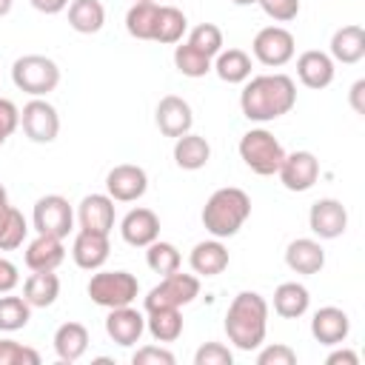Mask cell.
Listing matches in <instances>:
<instances>
[{
	"mask_svg": "<svg viewBox=\"0 0 365 365\" xmlns=\"http://www.w3.org/2000/svg\"><path fill=\"white\" fill-rule=\"evenodd\" d=\"M191 48H197L200 54H205V57H217L220 51H222V31H220V26H214V23H200V26H194L191 29V34H188V40H185Z\"/></svg>",
	"mask_w": 365,
	"mask_h": 365,
	"instance_id": "obj_37",
	"label": "cell"
},
{
	"mask_svg": "<svg viewBox=\"0 0 365 365\" xmlns=\"http://www.w3.org/2000/svg\"><path fill=\"white\" fill-rule=\"evenodd\" d=\"M26 265L31 271H57L66 259V245L60 237H48V234H37L23 254Z\"/></svg>",
	"mask_w": 365,
	"mask_h": 365,
	"instance_id": "obj_20",
	"label": "cell"
},
{
	"mask_svg": "<svg viewBox=\"0 0 365 365\" xmlns=\"http://www.w3.org/2000/svg\"><path fill=\"white\" fill-rule=\"evenodd\" d=\"M26 234H29V222H26L23 211H17L9 202V194L0 185V251L20 248L23 240H26Z\"/></svg>",
	"mask_w": 365,
	"mask_h": 365,
	"instance_id": "obj_24",
	"label": "cell"
},
{
	"mask_svg": "<svg viewBox=\"0 0 365 365\" xmlns=\"http://www.w3.org/2000/svg\"><path fill=\"white\" fill-rule=\"evenodd\" d=\"M88 297L100 308H123L131 305L140 294V282L128 271H97L88 279Z\"/></svg>",
	"mask_w": 365,
	"mask_h": 365,
	"instance_id": "obj_6",
	"label": "cell"
},
{
	"mask_svg": "<svg viewBox=\"0 0 365 365\" xmlns=\"http://www.w3.org/2000/svg\"><path fill=\"white\" fill-rule=\"evenodd\" d=\"M365 57V29L362 26H342L331 37V60L354 66Z\"/></svg>",
	"mask_w": 365,
	"mask_h": 365,
	"instance_id": "obj_25",
	"label": "cell"
},
{
	"mask_svg": "<svg viewBox=\"0 0 365 365\" xmlns=\"http://www.w3.org/2000/svg\"><path fill=\"white\" fill-rule=\"evenodd\" d=\"M106 334L123 345V348H131L140 342V336L145 334V317L131 308V305H123V308H108V317H106Z\"/></svg>",
	"mask_w": 365,
	"mask_h": 365,
	"instance_id": "obj_14",
	"label": "cell"
},
{
	"mask_svg": "<svg viewBox=\"0 0 365 365\" xmlns=\"http://www.w3.org/2000/svg\"><path fill=\"white\" fill-rule=\"evenodd\" d=\"M211 68L217 71V77L222 83H245L251 77V57L242 51V48H228V51H220L214 60H211Z\"/></svg>",
	"mask_w": 365,
	"mask_h": 365,
	"instance_id": "obj_30",
	"label": "cell"
},
{
	"mask_svg": "<svg viewBox=\"0 0 365 365\" xmlns=\"http://www.w3.org/2000/svg\"><path fill=\"white\" fill-rule=\"evenodd\" d=\"M0 365H40V354L14 339H0Z\"/></svg>",
	"mask_w": 365,
	"mask_h": 365,
	"instance_id": "obj_39",
	"label": "cell"
},
{
	"mask_svg": "<svg viewBox=\"0 0 365 365\" xmlns=\"http://www.w3.org/2000/svg\"><path fill=\"white\" fill-rule=\"evenodd\" d=\"M134 365H174V354L160 345H143L131 356Z\"/></svg>",
	"mask_w": 365,
	"mask_h": 365,
	"instance_id": "obj_43",
	"label": "cell"
},
{
	"mask_svg": "<svg viewBox=\"0 0 365 365\" xmlns=\"http://www.w3.org/2000/svg\"><path fill=\"white\" fill-rule=\"evenodd\" d=\"M11 3H14V0H0V17H6V14L11 11Z\"/></svg>",
	"mask_w": 365,
	"mask_h": 365,
	"instance_id": "obj_49",
	"label": "cell"
},
{
	"mask_svg": "<svg viewBox=\"0 0 365 365\" xmlns=\"http://www.w3.org/2000/svg\"><path fill=\"white\" fill-rule=\"evenodd\" d=\"M60 297V277L54 271H31V277L23 282V299L31 308H48Z\"/></svg>",
	"mask_w": 365,
	"mask_h": 365,
	"instance_id": "obj_26",
	"label": "cell"
},
{
	"mask_svg": "<svg viewBox=\"0 0 365 365\" xmlns=\"http://www.w3.org/2000/svg\"><path fill=\"white\" fill-rule=\"evenodd\" d=\"M311 334L319 345H342L351 334V319L342 308L325 305L311 317Z\"/></svg>",
	"mask_w": 365,
	"mask_h": 365,
	"instance_id": "obj_16",
	"label": "cell"
},
{
	"mask_svg": "<svg viewBox=\"0 0 365 365\" xmlns=\"http://www.w3.org/2000/svg\"><path fill=\"white\" fill-rule=\"evenodd\" d=\"M268 302L257 291H240L225 311V334L240 351H254L265 342Z\"/></svg>",
	"mask_w": 365,
	"mask_h": 365,
	"instance_id": "obj_2",
	"label": "cell"
},
{
	"mask_svg": "<svg viewBox=\"0 0 365 365\" xmlns=\"http://www.w3.org/2000/svg\"><path fill=\"white\" fill-rule=\"evenodd\" d=\"M197 297H200V277L174 271V274H165L145 294L143 305H145V311H151V308H182V305L194 302Z\"/></svg>",
	"mask_w": 365,
	"mask_h": 365,
	"instance_id": "obj_7",
	"label": "cell"
},
{
	"mask_svg": "<svg viewBox=\"0 0 365 365\" xmlns=\"http://www.w3.org/2000/svg\"><path fill=\"white\" fill-rule=\"evenodd\" d=\"M148 251H145V262H148V268L154 271V274H174V271H180V262H182V257H180V251H177V245L174 242H163L160 237L151 242V245H145Z\"/></svg>",
	"mask_w": 365,
	"mask_h": 365,
	"instance_id": "obj_35",
	"label": "cell"
},
{
	"mask_svg": "<svg viewBox=\"0 0 365 365\" xmlns=\"http://www.w3.org/2000/svg\"><path fill=\"white\" fill-rule=\"evenodd\" d=\"M31 319V305L23 297H11V291L6 297H0V331L11 334L26 328Z\"/></svg>",
	"mask_w": 365,
	"mask_h": 365,
	"instance_id": "obj_36",
	"label": "cell"
},
{
	"mask_svg": "<svg viewBox=\"0 0 365 365\" xmlns=\"http://www.w3.org/2000/svg\"><path fill=\"white\" fill-rule=\"evenodd\" d=\"M231 3H237V6H251V3H257V0H231Z\"/></svg>",
	"mask_w": 365,
	"mask_h": 365,
	"instance_id": "obj_50",
	"label": "cell"
},
{
	"mask_svg": "<svg viewBox=\"0 0 365 365\" xmlns=\"http://www.w3.org/2000/svg\"><path fill=\"white\" fill-rule=\"evenodd\" d=\"M31 222H34V231L37 234H48V237H60L66 240L68 231L74 228V211L68 205L66 197L60 194H46L34 202V211H31Z\"/></svg>",
	"mask_w": 365,
	"mask_h": 365,
	"instance_id": "obj_8",
	"label": "cell"
},
{
	"mask_svg": "<svg viewBox=\"0 0 365 365\" xmlns=\"http://www.w3.org/2000/svg\"><path fill=\"white\" fill-rule=\"evenodd\" d=\"M54 351L63 362H77L88 351V328L83 322H63L54 331Z\"/></svg>",
	"mask_w": 365,
	"mask_h": 365,
	"instance_id": "obj_28",
	"label": "cell"
},
{
	"mask_svg": "<svg viewBox=\"0 0 365 365\" xmlns=\"http://www.w3.org/2000/svg\"><path fill=\"white\" fill-rule=\"evenodd\" d=\"M277 177L288 191H308L319 180V160L311 151H291L282 157Z\"/></svg>",
	"mask_w": 365,
	"mask_h": 365,
	"instance_id": "obj_12",
	"label": "cell"
},
{
	"mask_svg": "<svg viewBox=\"0 0 365 365\" xmlns=\"http://www.w3.org/2000/svg\"><path fill=\"white\" fill-rule=\"evenodd\" d=\"M285 265L294 271V274H319L322 265H325V248L311 240V237H299L294 242H288L285 248Z\"/></svg>",
	"mask_w": 365,
	"mask_h": 365,
	"instance_id": "obj_21",
	"label": "cell"
},
{
	"mask_svg": "<svg viewBox=\"0 0 365 365\" xmlns=\"http://www.w3.org/2000/svg\"><path fill=\"white\" fill-rule=\"evenodd\" d=\"M240 157H242V163H245L254 174L271 177V174L279 171L282 157H285V148H282V143H279L271 131H265V128H251V131H245V134L240 137Z\"/></svg>",
	"mask_w": 365,
	"mask_h": 365,
	"instance_id": "obj_4",
	"label": "cell"
},
{
	"mask_svg": "<svg viewBox=\"0 0 365 365\" xmlns=\"http://www.w3.org/2000/svg\"><path fill=\"white\" fill-rule=\"evenodd\" d=\"M108 234H94V231H77L74 242H71V257L77 262V268L83 271H97L103 268V262L108 259Z\"/></svg>",
	"mask_w": 365,
	"mask_h": 365,
	"instance_id": "obj_19",
	"label": "cell"
},
{
	"mask_svg": "<svg viewBox=\"0 0 365 365\" xmlns=\"http://www.w3.org/2000/svg\"><path fill=\"white\" fill-rule=\"evenodd\" d=\"M20 125H23V134L31 143H51L60 134V114L51 103H46L43 97H34L23 106Z\"/></svg>",
	"mask_w": 365,
	"mask_h": 365,
	"instance_id": "obj_10",
	"label": "cell"
},
{
	"mask_svg": "<svg viewBox=\"0 0 365 365\" xmlns=\"http://www.w3.org/2000/svg\"><path fill=\"white\" fill-rule=\"evenodd\" d=\"M106 191L114 202H134L148 191V174L140 165L123 163L106 174Z\"/></svg>",
	"mask_w": 365,
	"mask_h": 365,
	"instance_id": "obj_11",
	"label": "cell"
},
{
	"mask_svg": "<svg viewBox=\"0 0 365 365\" xmlns=\"http://www.w3.org/2000/svg\"><path fill=\"white\" fill-rule=\"evenodd\" d=\"M188 265L197 277H217L228 268V248L214 237V240H202L191 248Z\"/></svg>",
	"mask_w": 365,
	"mask_h": 365,
	"instance_id": "obj_23",
	"label": "cell"
},
{
	"mask_svg": "<svg viewBox=\"0 0 365 365\" xmlns=\"http://www.w3.org/2000/svg\"><path fill=\"white\" fill-rule=\"evenodd\" d=\"M174 66L182 77H205L211 71V57H205L197 48H191L188 43H182L174 48Z\"/></svg>",
	"mask_w": 365,
	"mask_h": 365,
	"instance_id": "obj_38",
	"label": "cell"
},
{
	"mask_svg": "<svg viewBox=\"0 0 365 365\" xmlns=\"http://www.w3.org/2000/svg\"><path fill=\"white\" fill-rule=\"evenodd\" d=\"M20 282V274H17V265L9 262L6 257H0V294H9L14 291Z\"/></svg>",
	"mask_w": 365,
	"mask_h": 365,
	"instance_id": "obj_45",
	"label": "cell"
},
{
	"mask_svg": "<svg viewBox=\"0 0 365 365\" xmlns=\"http://www.w3.org/2000/svg\"><path fill=\"white\" fill-rule=\"evenodd\" d=\"M231 362H234V354L222 342H205L194 354V365H231Z\"/></svg>",
	"mask_w": 365,
	"mask_h": 365,
	"instance_id": "obj_40",
	"label": "cell"
},
{
	"mask_svg": "<svg viewBox=\"0 0 365 365\" xmlns=\"http://www.w3.org/2000/svg\"><path fill=\"white\" fill-rule=\"evenodd\" d=\"M185 29H188V20H185V14L177 6H160L157 23H154V37L151 40L171 46V43H180L182 40Z\"/></svg>",
	"mask_w": 365,
	"mask_h": 365,
	"instance_id": "obj_33",
	"label": "cell"
},
{
	"mask_svg": "<svg viewBox=\"0 0 365 365\" xmlns=\"http://www.w3.org/2000/svg\"><path fill=\"white\" fill-rule=\"evenodd\" d=\"M251 51H254V57H257L262 66L279 68V66H285V63L294 57L297 40H294V34H291L288 29H282V26H265V29L257 31V37H254V43H251Z\"/></svg>",
	"mask_w": 365,
	"mask_h": 365,
	"instance_id": "obj_9",
	"label": "cell"
},
{
	"mask_svg": "<svg viewBox=\"0 0 365 365\" xmlns=\"http://www.w3.org/2000/svg\"><path fill=\"white\" fill-rule=\"evenodd\" d=\"M297 77L308 88H325L334 83V60L325 51H302L297 57Z\"/></svg>",
	"mask_w": 365,
	"mask_h": 365,
	"instance_id": "obj_22",
	"label": "cell"
},
{
	"mask_svg": "<svg viewBox=\"0 0 365 365\" xmlns=\"http://www.w3.org/2000/svg\"><path fill=\"white\" fill-rule=\"evenodd\" d=\"M257 365H297V351L282 342H274L257 354Z\"/></svg>",
	"mask_w": 365,
	"mask_h": 365,
	"instance_id": "obj_42",
	"label": "cell"
},
{
	"mask_svg": "<svg viewBox=\"0 0 365 365\" xmlns=\"http://www.w3.org/2000/svg\"><path fill=\"white\" fill-rule=\"evenodd\" d=\"M157 3H134L125 14V31L137 40H151L154 37V23H157Z\"/></svg>",
	"mask_w": 365,
	"mask_h": 365,
	"instance_id": "obj_34",
	"label": "cell"
},
{
	"mask_svg": "<svg viewBox=\"0 0 365 365\" xmlns=\"http://www.w3.org/2000/svg\"><path fill=\"white\" fill-rule=\"evenodd\" d=\"M208 160H211V145L205 137L188 131V134L174 140V163L182 171H200Z\"/></svg>",
	"mask_w": 365,
	"mask_h": 365,
	"instance_id": "obj_27",
	"label": "cell"
},
{
	"mask_svg": "<svg viewBox=\"0 0 365 365\" xmlns=\"http://www.w3.org/2000/svg\"><path fill=\"white\" fill-rule=\"evenodd\" d=\"M120 234L128 245L145 248L160 237V217L151 208H131L120 222Z\"/></svg>",
	"mask_w": 365,
	"mask_h": 365,
	"instance_id": "obj_18",
	"label": "cell"
},
{
	"mask_svg": "<svg viewBox=\"0 0 365 365\" xmlns=\"http://www.w3.org/2000/svg\"><path fill=\"white\" fill-rule=\"evenodd\" d=\"M31 6L43 14H60L68 6V0H31Z\"/></svg>",
	"mask_w": 365,
	"mask_h": 365,
	"instance_id": "obj_48",
	"label": "cell"
},
{
	"mask_svg": "<svg viewBox=\"0 0 365 365\" xmlns=\"http://www.w3.org/2000/svg\"><path fill=\"white\" fill-rule=\"evenodd\" d=\"M351 108L356 111V114H365V103H362V97H365V80H356L354 86H351Z\"/></svg>",
	"mask_w": 365,
	"mask_h": 365,
	"instance_id": "obj_46",
	"label": "cell"
},
{
	"mask_svg": "<svg viewBox=\"0 0 365 365\" xmlns=\"http://www.w3.org/2000/svg\"><path fill=\"white\" fill-rule=\"evenodd\" d=\"M251 217V197L242 188H217L202 205V225L211 237H234Z\"/></svg>",
	"mask_w": 365,
	"mask_h": 365,
	"instance_id": "obj_3",
	"label": "cell"
},
{
	"mask_svg": "<svg viewBox=\"0 0 365 365\" xmlns=\"http://www.w3.org/2000/svg\"><path fill=\"white\" fill-rule=\"evenodd\" d=\"M134 3H154V0H134Z\"/></svg>",
	"mask_w": 365,
	"mask_h": 365,
	"instance_id": "obj_51",
	"label": "cell"
},
{
	"mask_svg": "<svg viewBox=\"0 0 365 365\" xmlns=\"http://www.w3.org/2000/svg\"><path fill=\"white\" fill-rule=\"evenodd\" d=\"M194 125V114H191V106L177 97V94H165L160 103H157V128L165 134V137H182L188 134Z\"/></svg>",
	"mask_w": 365,
	"mask_h": 365,
	"instance_id": "obj_17",
	"label": "cell"
},
{
	"mask_svg": "<svg viewBox=\"0 0 365 365\" xmlns=\"http://www.w3.org/2000/svg\"><path fill=\"white\" fill-rule=\"evenodd\" d=\"M311 305V294L299 282H282L274 291V311L282 319H299Z\"/></svg>",
	"mask_w": 365,
	"mask_h": 365,
	"instance_id": "obj_29",
	"label": "cell"
},
{
	"mask_svg": "<svg viewBox=\"0 0 365 365\" xmlns=\"http://www.w3.org/2000/svg\"><path fill=\"white\" fill-rule=\"evenodd\" d=\"M77 222L83 231L111 234L114 228V200L108 194H88L77 205Z\"/></svg>",
	"mask_w": 365,
	"mask_h": 365,
	"instance_id": "obj_15",
	"label": "cell"
},
{
	"mask_svg": "<svg viewBox=\"0 0 365 365\" xmlns=\"http://www.w3.org/2000/svg\"><path fill=\"white\" fill-rule=\"evenodd\" d=\"M257 3L277 23H291L299 14V0H257Z\"/></svg>",
	"mask_w": 365,
	"mask_h": 365,
	"instance_id": "obj_41",
	"label": "cell"
},
{
	"mask_svg": "<svg viewBox=\"0 0 365 365\" xmlns=\"http://www.w3.org/2000/svg\"><path fill=\"white\" fill-rule=\"evenodd\" d=\"M308 225H311V231H314L319 240H336V237H342L345 228H348V211H345V205H342L339 200L322 197V200H317V202L311 205V211H308Z\"/></svg>",
	"mask_w": 365,
	"mask_h": 365,
	"instance_id": "obj_13",
	"label": "cell"
},
{
	"mask_svg": "<svg viewBox=\"0 0 365 365\" xmlns=\"http://www.w3.org/2000/svg\"><path fill=\"white\" fill-rule=\"evenodd\" d=\"M20 125V111L11 100L0 97V145L14 134V128Z\"/></svg>",
	"mask_w": 365,
	"mask_h": 365,
	"instance_id": "obj_44",
	"label": "cell"
},
{
	"mask_svg": "<svg viewBox=\"0 0 365 365\" xmlns=\"http://www.w3.org/2000/svg\"><path fill=\"white\" fill-rule=\"evenodd\" d=\"M145 331L157 342H174L182 334V317L180 308H151L145 317Z\"/></svg>",
	"mask_w": 365,
	"mask_h": 365,
	"instance_id": "obj_32",
	"label": "cell"
},
{
	"mask_svg": "<svg viewBox=\"0 0 365 365\" xmlns=\"http://www.w3.org/2000/svg\"><path fill=\"white\" fill-rule=\"evenodd\" d=\"M328 365H359V356L354 354V351H348V348H342V351H334V354H328V359H325Z\"/></svg>",
	"mask_w": 365,
	"mask_h": 365,
	"instance_id": "obj_47",
	"label": "cell"
},
{
	"mask_svg": "<svg viewBox=\"0 0 365 365\" xmlns=\"http://www.w3.org/2000/svg\"><path fill=\"white\" fill-rule=\"evenodd\" d=\"M106 23V9L100 0H71L68 3V26L80 34H97Z\"/></svg>",
	"mask_w": 365,
	"mask_h": 365,
	"instance_id": "obj_31",
	"label": "cell"
},
{
	"mask_svg": "<svg viewBox=\"0 0 365 365\" xmlns=\"http://www.w3.org/2000/svg\"><path fill=\"white\" fill-rule=\"evenodd\" d=\"M11 80H14V86L20 91H26L31 97H46L48 91L57 88L60 68L46 54H23L11 66Z\"/></svg>",
	"mask_w": 365,
	"mask_h": 365,
	"instance_id": "obj_5",
	"label": "cell"
},
{
	"mask_svg": "<svg viewBox=\"0 0 365 365\" xmlns=\"http://www.w3.org/2000/svg\"><path fill=\"white\" fill-rule=\"evenodd\" d=\"M294 103H297V86L288 74H279V71L248 77L240 94V108L254 123H271L288 114Z\"/></svg>",
	"mask_w": 365,
	"mask_h": 365,
	"instance_id": "obj_1",
	"label": "cell"
}]
</instances>
